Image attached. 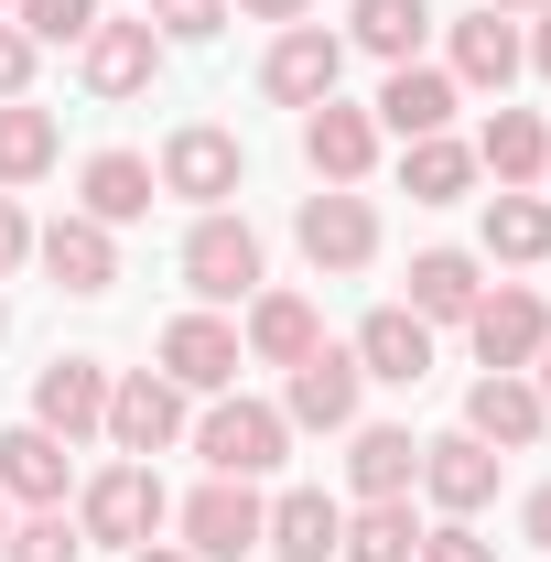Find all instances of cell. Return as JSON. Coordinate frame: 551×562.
I'll return each mask as SVG.
<instances>
[{"label":"cell","mask_w":551,"mask_h":562,"mask_svg":"<svg viewBox=\"0 0 551 562\" xmlns=\"http://www.w3.org/2000/svg\"><path fill=\"white\" fill-rule=\"evenodd\" d=\"M0 497H22V508H66V443H55L44 422H11V432H0Z\"/></svg>","instance_id":"obj_21"},{"label":"cell","mask_w":551,"mask_h":562,"mask_svg":"<svg viewBox=\"0 0 551 562\" xmlns=\"http://www.w3.org/2000/svg\"><path fill=\"white\" fill-rule=\"evenodd\" d=\"M140 22H151V33H162V44H206L216 22H227V0H151V11H140Z\"/></svg>","instance_id":"obj_35"},{"label":"cell","mask_w":551,"mask_h":562,"mask_svg":"<svg viewBox=\"0 0 551 562\" xmlns=\"http://www.w3.org/2000/svg\"><path fill=\"white\" fill-rule=\"evenodd\" d=\"M184 292H195V303H249V292H260V227L206 206L195 238H184Z\"/></svg>","instance_id":"obj_1"},{"label":"cell","mask_w":551,"mask_h":562,"mask_svg":"<svg viewBox=\"0 0 551 562\" xmlns=\"http://www.w3.org/2000/svg\"><path fill=\"white\" fill-rule=\"evenodd\" d=\"M0 11H11V0H0Z\"/></svg>","instance_id":"obj_46"},{"label":"cell","mask_w":551,"mask_h":562,"mask_svg":"<svg viewBox=\"0 0 551 562\" xmlns=\"http://www.w3.org/2000/svg\"><path fill=\"white\" fill-rule=\"evenodd\" d=\"M0 325H11V314H0Z\"/></svg>","instance_id":"obj_47"},{"label":"cell","mask_w":551,"mask_h":562,"mask_svg":"<svg viewBox=\"0 0 551 562\" xmlns=\"http://www.w3.org/2000/svg\"><path fill=\"white\" fill-rule=\"evenodd\" d=\"M238 173H249V151H238V131H216V120H184V131L162 140V162H151V184L184 195V206H227Z\"/></svg>","instance_id":"obj_2"},{"label":"cell","mask_w":551,"mask_h":562,"mask_svg":"<svg viewBox=\"0 0 551 562\" xmlns=\"http://www.w3.org/2000/svg\"><path fill=\"white\" fill-rule=\"evenodd\" d=\"M76 66H87V87H98V98H140V87L162 76V33H151V22H131V11H98V33L76 44Z\"/></svg>","instance_id":"obj_7"},{"label":"cell","mask_w":551,"mask_h":562,"mask_svg":"<svg viewBox=\"0 0 551 562\" xmlns=\"http://www.w3.org/2000/svg\"><path fill=\"white\" fill-rule=\"evenodd\" d=\"M76 195H87L76 216H98V227H131V216H151V195H162V184H151V162H140V151H87Z\"/></svg>","instance_id":"obj_22"},{"label":"cell","mask_w":551,"mask_h":562,"mask_svg":"<svg viewBox=\"0 0 551 562\" xmlns=\"http://www.w3.org/2000/svg\"><path fill=\"white\" fill-rule=\"evenodd\" d=\"M281 422L346 432V422H357V357H346V347H314L303 368H292V390H281Z\"/></svg>","instance_id":"obj_18"},{"label":"cell","mask_w":551,"mask_h":562,"mask_svg":"<svg viewBox=\"0 0 551 562\" xmlns=\"http://www.w3.org/2000/svg\"><path fill=\"white\" fill-rule=\"evenodd\" d=\"M238 347L260 357V368H303V357L325 347V314H314L303 292H260V303H249V336H238Z\"/></svg>","instance_id":"obj_23"},{"label":"cell","mask_w":551,"mask_h":562,"mask_svg":"<svg viewBox=\"0 0 551 562\" xmlns=\"http://www.w3.org/2000/svg\"><path fill=\"white\" fill-rule=\"evenodd\" d=\"M281 443H292V422L271 412V401H216L206 422H195V454H206V476H271L281 465Z\"/></svg>","instance_id":"obj_4"},{"label":"cell","mask_w":551,"mask_h":562,"mask_svg":"<svg viewBox=\"0 0 551 562\" xmlns=\"http://www.w3.org/2000/svg\"><path fill=\"white\" fill-rule=\"evenodd\" d=\"M412 562H497V541H476L465 519H443V530H421V552Z\"/></svg>","instance_id":"obj_36"},{"label":"cell","mask_w":551,"mask_h":562,"mask_svg":"<svg viewBox=\"0 0 551 562\" xmlns=\"http://www.w3.org/2000/svg\"><path fill=\"white\" fill-rule=\"evenodd\" d=\"M476 260H465V249H421L412 260V314L421 325H465V314H476Z\"/></svg>","instance_id":"obj_28"},{"label":"cell","mask_w":551,"mask_h":562,"mask_svg":"<svg viewBox=\"0 0 551 562\" xmlns=\"http://www.w3.org/2000/svg\"><path fill=\"white\" fill-rule=\"evenodd\" d=\"M33 260L55 271V292H109V281H120V249H109L98 216H55V227L33 238Z\"/></svg>","instance_id":"obj_20"},{"label":"cell","mask_w":551,"mask_h":562,"mask_svg":"<svg viewBox=\"0 0 551 562\" xmlns=\"http://www.w3.org/2000/svg\"><path fill=\"white\" fill-rule=\"evenodd\" d=\"M530 390H541V412H551V347H541V379H530Z\"/></svg>","instance_id":"obj_43"},{"label":"cell","mask_w":551,"mask_h":562,"mask_svg":"<svg viewBox=\"0 0 551 562\" xmlns=\"http://www.w3.org/2000/svg\"><path fill=\"white\" fill-rule=\"evenodd\" d=\"M379 131H401V140H432L443 120H454V76L443 66H390V87H379V109H368Z\"/></svg>","instance_id":"obj_24"},{"label":"cell","mask_w":551,"mask_h":562,"mask_svg":"<svg viewBox=\"0 0 551 562\" xmlns=\"http://www.w3.org/2000/svg\"><path fill=\"white\" fill-rule=\"evenodd\" d=\"M519 55H530V66L551 76V0H541V33H530V44H519Z\"/></svg>","instance_id":"obj_41"},{"label":"cell","mask_w":551,"mask_h":562,"mask_svg":"<svg viewBox=\"0 0 551 562\" xmlns=\"http://www.w3.org/2000/svg\"><path fill=\"white\" fill-rule=\"evenodd\" d=\"M162 476L151 465H109V476H87V497H76V530L87 541H109V552H140L151 530H162Z\"/></svg>","instance_id":"obj_3"},{"label":"cell","mask_w":551,"mask_h":562,"mask_svg":"<svg viewBox=\"0 0 551 562\" xmlns=\"http://www.w3.org/2000/svg\"><path fill=\"white\" fill-rule=\"evenodd\" d=\"M0 562H87V530H66V508H33V519L0 541Z\"/></svg>","instance_id":"obj_33"},{"label":"cell","mask_w":551,"mask_h":562,"mask_svg":"<svg viewBox=\"0 0 551 562\" xmlns=\"http://www.w3.org/2000/svg\"><path fill=\"white\" fill-rule=\"evenodd\" d=\"M238 325H216V314H173V325H162V379H173V390H227V379H238Z\"/></svg>","instance_id":"obj_16"},{"label":"cell","mask_w":551,"mask_h":562,"mask_svg":"<svg viewBox=\"0 0 551 562\" xmlns=\"http://www.w3.org/2000/svg\"><path fill=\"white\" fill-rule=\"evenodd\" d=\"M465 336H476L486 368H530V357L551 347V314H541V292H530V281H497V292H476Z\"/></svg>","instance_id":"obj_8"},{"label":"cell","mask_w":551,"mask_h":562,"mask_svg":"<svg viewBox=\"0 0 551 562\" xmlns=\"http://www.w3.org/2000/svg\"><path fill=\"white\" fill-rule=\"evenodd\" d=\"M346 76V44L325 33V22H281V44L260 55V87H271L281 109H314V98H336Z\"/></svg>","instance_id":"obj_10"},{"label":"cell","mask_w":551,"mask_h":562,"mask_svg":"<svg viewBox=\"0 0 551 562\" xmlns=\"http://www.w3.org/2000/svg\"><path fill=\"white\" fill-rule=\"evenodd\" d=\"M33 422H44L55 443H76V432H109V368H98V357H55V368L33 379Z\"/></svg>","instance_id":"obj_15"},{"label":"cell","mask_w":551,"mask_h":562,"mask_svg":"<svg viewBox=\"0 0 551 562\" xmlns=\"http://www.w3.org/2000/svg\"><path fill=\"white\" fill-rule=\"evenodd\" d=\"M497 465H508V454H486L476 432H443V443H421V476H412V487L432 497L443 519H476L486 497H497Z\"/></svg>","instance_id":"obj_11"},{"label":"cell","mask_w":551,"mask_h":562,"mask_svg":"<svg viewBox=\"0 0 551 562\" xmlns=\"http://www.w3.org/2000/svg\"><path fill=\"white\" fill-rule=\"evenodd\" d=\"M227 11H249V22H303V0H227Z\"/></svg>","instance_id":"obj_40"},{"label":"cell","mask_w":551,"mask_h":562,"mask_svg":"<svg viewBox=\"0 0 551 562\" xmlns=\"http://www.w3.org/2000/svg\"><path fill=\"white\" fill-rule=\"evenodd\" d=\"M519 530H530V552H551V487H530V508H519Z\"/></svg>","instance_id":"obj_39"},{"label":"cell","mask_w":551,"mask_h":562,"mask_svg":"<svg viewBox=\"0 0 551 562\" xmlns=\"http://www.w3.org/2000/svg\"><path fill=\"white\" fill-rule=\"evenodd\" d=\"M292 238H303L314 271H368V260H379V206H368L357 184H325V195H303Z\"/></svg>","instance_id":"obj_5"},{"label":"cell","mask_w":551,"mask_h":562,"mask_svg":"<svg viewBox=\"0 0 551 562\" xmlns=\"http://www.w3.org/2000/svg\"><path fill=\"white\" fill-rule=\"evenodd\" d=\"M530 66V55H519V22H508V11H476V22H454V87H508V76Z\"/></svg>","instance_id":"obj_26"},{"label":"cell","mask_w":551,"mask_h":562,"mask_svg":"<svg viewBox=\"0 0 551 562\" xmlns=\"http://www.w3.org/2000/svg\"><path fill=\"white\" fill-rule=\"evenodd\" d=\"M412 552H421L412 497H357V508H346V541H336V562H412Z\"/></svg>","instance_id":"obj_25"},{"label":"cell","mask_w":551,"mask_h":562,"mask_svg":"<svg viewBox=\"0 0 551 562\" xmlns=\"http://www.w3.org/2000/svg\"><path fill=\"white\" fill-rule=\"evenodd\" d=\"M401 184H412V206H454V195L476 184V151L432 131V140H412V151H401Z\"/></svg>","instance_id":"obj_32"},{"label":"cell","mask_w":551,"mask_h":562,"mask_svg":"<svg viewBox=\"0 0 551 562\" xmlns=\"http://www.w3.org/2000/svg\"><path fill=\"white\" fill-rule=\"evenodd\" d=\"M346 33H357L368 55H390V66H421V33H432V0H357V11H346Z\"/></svg>","instance_id":"obj_31"},{"label":"cell","mask_w":551,"mask_h":562,"mask_svg":"<svg viewBox=\"0 0 551 562\" xmlns=\"http://www.w3.org/2000/svg\"><path fill=\"white\" fill-rule=\"evenodd\" d=\"M486 11H541V0H486Z\"/></svg>","instance_id":"obj_44"},{"label":"cell","mask_w":551,"mask_h":562,"mask_svg":"<svg viewBox=\"0 0 551 562\" xmlns=\"http://www.w3.org/2000/svg\"><path fill=\"white\" fill-rule=\"evenodd\" d=\"M55 151H66L55 109H33V98H0V184H33V173H55Z\"/></svg>","instance_id":"obj_29"},{"label":"cell","mask_w":551,"mask_h":562,"mask_svg":"<svg viewBox=\"0 0 551 562\" xmlns=\"http://www.w3.org/2000/svg\"><path fill=\"white\" fill-rule=\"evenodd\" d=\"M260 541H271L281 562H336L346 508H336L325 487H281V497H271V519H260Z\"/></svg>","instance_id":"obj_17"},{"label":"cell","mask_w":551,"mask_h":562,"mask_svg":"<svg viewBox=\"0 0 551 562\" xmlns=\"http://www.w3.org/2000/svg\"><path fill=\"white\" fill-rule=\"evenodd\" d=\"M22 260H33V227H22V206H11V195H0V271H22Z\"/></svg>","instance_id":"obj_38"},{"label":"cell","mask_w":551,"mask_h":562,"mask_svg":"<svg viewBox=\"0 0 551 562\" xmlns=\"http://www.w3.org/2000/svg\"><path fill=\"white\" fill-rule=\"evenodd\" d=\"M346 357H357V379H379V390H421V379H432V325H421L412 303H379Z\"/></svg>","instance_id":"obj_9"},{"label":"cell","mask_w":551,"mask_h":562,"mask_svg":"<svg viewBox=\"0 0 551 562\" xmlns=\"http://www.w3.org/2000/svg\"><path fill=\"white\" fill-rule=\"evenodd\" d=\"M131 562H195V552H162V541H140V552Z\"/></svg>","instance_id":"obj_42"},{"label":"cell","mask_w":551,"mask_h":562,"mask_svg":"<svg viewBox=\"0 0 551 562\" xmlns=\"http://www.w3.org/2000/svg\"><path fill=\"white\" fill-rule=\"evenodd\" d=\"M486 249L519 271V260H551V206L530 195V184H497L486 195Z\"/></svg>","instance_id":"obj_30"},{"label":"cell","mask_w":551,"mask_h":562,"mask_svg":"<svg viewBox=\"0 0 551 562\" xmlns=\"http://www.w3.org/2000/svg\"><path fill=\"white\" fill-rule=\"evenodd\" d=\"M303 162H314L325 184H368V162H379V120L346 109V98H314V109H303Z\"/></svg>","instance_id":"obj_14"},{"label":"cell","mask_w":551,"mask_h":562,"mask_svg":"<svg viewBox=\"0 0 551 562\" xmlns=\"http://www.w3.org/2000/svg\"><path fill=\"white\" fill-rule=\"evenodd\" d=\"M260 519H271V497L249 487V476H206V487L184 497V552L238 562V552H260Z\"/></svg>","instance_id":"obj_6"},{"label":"cell","mask_w":551,"mask_h":562,"mask_svg":"<svg viewBox=\"0 0 551 562\" xmlns=\"http://www.w3.org/2000/svg\"><path fill=\"white\" fill-rule=\"evenodd\" d=\"M173 432H184V390H173V379H151V368H140V379H109V443H120L131 465H151Z\"/></svg>","instance_id":"obj_12"},{"label":"cell","mask_w":551,"mask_h":562,"mask_svg":"<svg viewBox=\"0 0 551 562\" xmlns=\"http://www.w3.org/2000/svg\"><path fill=\"white\" fill-rule=\"evenodd\" d=\"M22 76H33V33L0 22V98H22Z\"/></svg>","instance_id":"obj_37"},{"label":"cell","mask_w":551,"mask_h":562,"mask_svg":"<svg viewBox=\"0 0 551 562\" xmlns=\"http://www.w3.org/2000/svg\"><path fill=\"white\" fill-rule=\"evenodd\" d=\"M421 476V443L401 422H346V487L357 497H412Z\"/></svg>","instance_id":"obj_19"},{"label":"cell","mask_w":551,"mask_h":562,"mask_svg":"<svg viewBox=\"0 0 551 562\" xmlns=\"http://www.w3.org/2000/svg\"><path fill=\"white\" fill-rule=\"evenodd\" d=\"M541 390L519 379V368H486L476 390H465V432H476L486 454H519V443H541Z\"/></svg>","instance_id":"obj_13"},{"label":"cell","mask_w":551,"mask_h":562,"mask_svg":"<svg viewBox=\"0 0 551 562\" xmlns=\"http://www.w3.org/2000/svg\"><path fill=\"white\" fill-rule=\"evenodd\" d=\"M0 541H11V497H0Z\"/></svg>","instance_id":"obj_45"},{"label":"cell","mask_w":551,"mask_h":562,"mask_svg":"<svg viewBox=\"0 0 551 562\" xmlns=\"http://www.w3.org/2000/svg\"><path fill=\"white\" fill-rule=\"evenodd\" d=\"M11 11H22L33 44H87L98 33V0H11Z\"/></svg>","instance_id":"obj_34"},{"label":"cell","mask_w":551,"mask_h":562,"mask_svg":"<svg viewBox=\"0 0 551 562\" xmlns=\"http://www.w3.org/2000/svg\"><path fill=\"white\" fill-rule=\"evenodd\" d=\"M476 162L497 173V184H541L551 173V131H541V109H497L476 140Z\"/></svg>","instance_id":"obj_27"}]
</instances>
